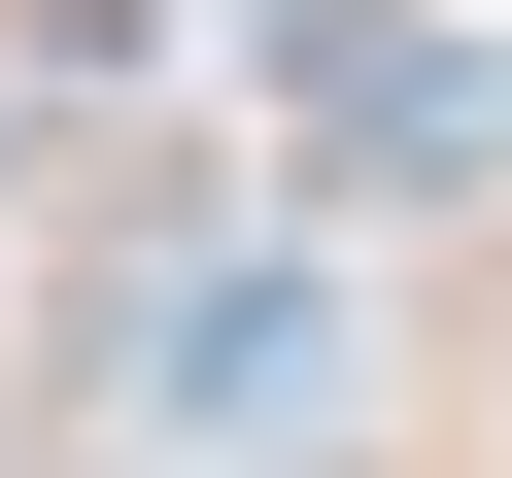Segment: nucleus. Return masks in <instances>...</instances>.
Listing matches in <instances>:
<instances>
[{
	"mask_svg": "<svg viewBox=\"0 0 512 478\" xmlns=\"http://www.w3.org/2000/svg\"><path fill=\"white\" fill-rule=\"evenodd\" d=\"M103 410L137 444H308L342 410V274H308V239H137V274H103Z\"/></svg>",
	"mask_w": 512,
	"mask_h": 478,
	"instance_id": "f257e3e1",
	"label": "nucleus"
}]
</instances>
